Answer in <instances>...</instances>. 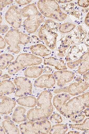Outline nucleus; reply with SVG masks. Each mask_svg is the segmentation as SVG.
Segmentation results:
<instances>
[{"instance_id":"1","label":"nucleus","mask_w":89,"mask_h":134,"mask_svg":"<svg viewBox=\"0 0 89 134\" xmlns=\"http://www.w3.org/2000/svg\"><path fill=\"white\" fill-rule=\"evenodd\" d=\"M52 98V94L50 91L45 90L41 92L37 99V107L32 108L27 112V119L35 122L49 118L54 111Z\"/></svg>"},{"instance_id":"2","label":"nucleus","mask_w":89,"mask_h":134,"mask_svg":"<svg viewBox=\"0 0 89 134\" xmlns=\"http://www.w3.org/2000/svg\"><path fill=\"white\" fill-rule=\"evenodd\" d=\"M20 12L21 16L27 17L23 21V27L28 33H35L44 21V17L34 3L25 6Z\"/></svg>"},{"instance_id":"3","label":"nucleus","mask_w":89,"mask_h":134,"mask_svg":"<svg viewBox=\"0 0 89 134\" xmlns=\"http://www.w3.org/2000/svg\"><path fill=\"white\" fill-rule=\"evenodd\" d=\"M59 26V23L53 19H49L45 21V24L39 29L38 34L40 40L51 50L56 49L58 36L57 31Z\"/></svg>"},{"instance_id":"4","label":"nucleus","mask_w":89,"mask_h":134,"mask_svg":"<svg viewBox=\"0 0 89 134\" xmlns=\"http://www.w3.org/2000/svg\"><path fill=\"white\" fill-rule=\"evenodd\" d=\"M89 93L87 92L69 99L59 112L67 118H70L74 114L80 113L86 108H89Z\"/></svg>"},{"instance_id":"5","label":"nucleus","mask_w":89,"mask_h":134,"mask_svg":"<svg viewBox=\"0 0 89 134\" xmlns=\"http://www.w3.org/2000/svg\"><path fill=\"white\" fill-rule=\"evenodd\" d=\"M42 62V59L33 54L21 53L8 66V72L9 74L13 75L26 67L38 65Z\"/></svg>"},{"instance_id":"6","label":"nucleus","mask_w":89,"mask_h":134,"mask_svg":"<svg viewBox=\"0 0 89 134\" xmlns=\"http://www.w3.org/2000/svg\"><path fill=\"white\" fill-rule=\"evenodd\" d=\"M4 39L9 45L7 47L8 51L17 54L21 51L19 44H27L30 41V36L16 29H12L9 31L4 37Z\"/></svg>"},{"instance_id":"7","label":"nucleus","mask_w":89,"mask_h":134,"mask_svg":"<svg viewBox=\"0 0 89 134\" xmlns=\"http://www.w3.org/2000/svg\"><path fill=\"white\" fill-rule=\"evenodd\" d=\"M39 11L43 16L58 21H64L68 15L63 12L56 1H39L38 2Z\"/></svg>"},{"instance_id":"8","label":"nucleus","mask_w":89,"mask_h":134,"mask_svg":"<svg viewBox=\"0 0 89 134\" xmlns=\"http://www.w3.org/2000/svg\"><path fill=\"white\" fill-rule=\"evenodd\" d=\"M51 122L47 119L33 122L29 121L19 125L21 134H48L51 128Z\"/></svg>"},{"instance_id":"9","label":"nucleus","mask_w":89,"mask_h":134,"mask_svg":"<svg viewBox=\"0 0 89 134\" xmlns=\"http://www.w3.org/2000/svg\"><path fill=\"white\" fill-rule=\"evenodd\" d=\"M76 81L68 86L56 88L54 91L55 94L67 93L72 96H77L85 92L89 86V82L86 81L80 77H77Z\"/></svg>"},{"instance_id":"10","label":"nucleus","mask_w":89,"mask_h":134,"mask_svg":"<svg viewBox=\"0 0 89 134\" xmlns=\"http://www.w3.org/2000/svg\"><path fill=\"white\" fill-rule=\"evenodd\" d=\"M16 89L15 96L21 98L32 93V84L31 81L26 77H17L14 80Z\"/></svg>"},{"instance_id":"11","label":"nucleus","mask_w":89,"mask_h":134,"mask_svg":"<svg viewBox=\"0 0 89 134\" xmlns=\"http://www.w3.org/2000/svg\"><path fill=\"white\" fill-rule=\"evenodd\" d=\"M5 18L7 22L14 29H18L21 27L22 19L17 6H11L6 13Z\"/></svg>"},{"instance_id":"12","label":"nucleus","mask_w":89,"mask_h":134,"mask_svg":"<svg viewBox=\"0 0 89 134\" xmlns=\"http://www.w3.org/2000/svg\"><path fill=\"white\" fill-rule=\"evenodd\" d=\"M53 75L57 85L60 87H64L67 83L72 81L75 76L74 72L67 70L55 71Z\"/></svg>"},{"instance_id":"13","label":"nucleus","mask_w":89,"mask_h":134,"mask_svg":"<svg viewBox=\"0 0 89 134\" xmlns=\"http://www.w3.org/2000/svg\"><path fill=\"white\" fill-rule=\"evenodd\" d=\"M56 82L53 74H44L38 77L34 81V84L37 87L50 88L54 87Z\"/></svg>"},{"instance_id":"14","label":"nucleus","mask_w":89,"mask_h":134,"mask_svg":"<svg viewBox=\"0 0 89 134\" xmlns=\"http://www.w3.org/2000/svg\"><path fill=\"white\" fill-rule=\"evenodd\" d=\"M89 29L84 24L78 25L74 29L73 34H71V38L75 43H81L84 40L89 33Z\"/></svg>"},{"instance_id":"15","label":"nucleus","mask_w":89,"mask_h":134,"mask_svg":"<svg viewBox=\"0 0 89 134\" xmlns=\"http://www.w3.org/2000/svg\"><path fill=\"white\" fill-rule=\"evenodd\" d=\"M0 114L8 115L11 113L16 105V101L6 96L0 98Z\"/></svg>"},{"instance_id":"16","label":"nucleus","mask_w":89,"mask_h":134,"mask_svg":"<svg viewBox=\"0 0 89 134\" xmlns=\"http://www.w3.org/2000/svg\"><path fill=\"white\" fill-rule=\"evenodd\" d=\"M64 37V39L62 37L60 40L62 41V43L58 48L59 53L57 54L58 56L60 57H64L66 55L67 51L69 47L75 43L72 39L71 34L68 35L66 37Z\"/></svg>"},{"instance_id":"17","label":"nucleus","mask_w":89,"mask_h":134,"mask_svg":"<svg viewBox=\"0 0 89 134\" xmlns=\"http://www.w3.org/2000/svg\"><path fill=\"white\" fill-rule=\"evenodd\" d=\"M15 85L9 80H5L0 82V98L5 95H9L15 91Z\"/></svg>"},{"instance_id":"18","label":"nucleus","mask_w":89,"mask_h":134,"mask_svg":"<svg viewBox=\"0 0 89 134\" xmlns=\"http://www.w3.org/2000/svg\"><path fill=\"white\" fill-rule=\"evenodd\" d=\"M70 98V95L67 93L58 94L54 97L53 101V105L59 112L62 107Z\"/></svg>"},{"instance_id":"19","label":"nucleus","mask_w":89,"mask_h":134,"mask_svg":"<svg viewBox=\"0 0 89 134\" xmlns=\"http://www.w3.org/2000/svg\"><path fill=\"white\" fill-rule=\"evenodd\" d=\"M30 49L33 54L41 57H45L50 55L52 52L42 44L31 45Z\"/></svg>"},{"instance_id":"20","label":"nucleus","mask_w":89,"mask_h":134,"mask_svg":"<svg viewBox=\"0 0 89 134\" xmlns=\"http://www.w3.org/2000/svg\"><path fill=\"white\" fill-rule=\"evenodd\" d=\"M44 64L45 65L54 66L55 69L58 70H66L67 69L64 60L52 57L44 58Z\"/></svg>"},{"instance_id":"21","label":"nucleus","mask_w":89,"mask_h":134,"mask_svg":"<svg viewBox=\"0 0 89 134\" xmlns=\"http://www.w3.org/2000/svg\"><path fill=\"white\" fill-rule=\"evenodd\" d=\"M79 45H73L69 50L66 57L67 62H72L73 60L79 58L84 52L83 47H82V46L81 47H80Z\"/></svg>"},{"instance_id":"22","label":"nucleus","mask_w":89,"mask_h":134,"mask_svg":"<svg viewBox=\"0 0 89 134\" xmlns=\"http://www.w3.org/2000/svg\"><path fill=\"white\" fill-rule=\"evenodd\" d=\"M26 109L20 106L17 107L15 109L12 115V120L15 122L21 123L27 121V116L25 115Z\"/></svg>"},{"instance_id":"23","label":"nucleus","mask_w":89,"mask_h":134,"mask_svg":"<svg viewBox=\"0 0 89 134\" xmlns=\"http://www.w3.org/2000/svg\"><path fill=\"white\" fill-rule=\"evenodd\" d=\"M16 102L21 106L33 108L36 106L37 99L31 96H24L17 99Z\"/></svg>"},{"instance_id":"24","label":"nucleus","mask_w":89,"mask_h":134,"mask_svg":"<svg viewBox=\"0 0 89 134\" xmlns=\"http://www.w3.org/2000/svg\"><path fill=\"white\" fill-rule=\"evenodd\" d=\"M43 72V69L40 66H32L28 67L24 73L26 77L29 78H36L39 77Z\"/></svg>"},{"instance_id":"25","label":"nucleus","mask_w":89,"mask_h":134,"mask_svg":"<svg viewBox=\"0 0 89 134\" xmlns=\"http://www.w3.org/2000/svg\"><path fill=\"white\" fill-rule=\"evenodd\" d=\"M2 124L6 133L18 134L20 133L18 127L9 120H4Z\"/></svg>"},{"instance_id":"26","label":"nucleus","mask_w":89,"mask_h":134,"mask_svg":"<svg viewBox=\"0 0 89 134\" xmlns=\"http://www.w3.org/2000/svg\"><path fill=\"white\" fill-rule=\"evenodd\" d=\"M14 59V56L10 54H3L0 55V69L5 70Z\"/></svg>"},{"instance_id":"27","label":"nucleus","mask_w":89,"mask_h":134,"mask_svg":"<svg viewBox=\"0 0 89 134\" xmlns=\"http://www.w3.org/2000/svg\"><path fill=\"white\" fill-rule=\"evenodd\" d=\"M84 57L83 61L79 67L77 72L79 74H84L88 72L89 70V53H84Z\"/></svg>"},{"instance_id":"28","label":"nucleus","mask_w":89,"mask_h":134,"mask_svg":"<svg viewBox=\"0 0 89 134\" xmlns=\"http://www.w3.org/2000/svg\"><path fill=\"white\" fill-rule=\"evenodd\" d=\"M68 126L66 124H56L51 126L49 133L65 134L68 131Z\"/></svg>"},{"instance_id":"29","label":"nucleus","mask_w":89,"mask_h":134,"mask_svg":"<svg viewBox=\"0 0 89 134\" xmlns=\"http://www.w3.org/2000/svg\"><path fill=\"white\" fill-rule=\"evenodd\" d=\"M71 128L78 130L85 131L89 130V118H86L83 122L80 124H70L69 125Z\"/></svg>"},{"instance_id":"30","label":"nucleus","mask_w":89,"mask_h":134,"mask_svg":"<svg viewBox=\"0 0 89 134\" xmlns=\"http://www.w3.org/2000/svg\"><path fill=\"white\" fill-rule=\"evenodd\" d=\"M76 27V25L73 23H66L60 25L58 29L61 33H68L72 31Z\"/></svg>"},{"instance_id":"31","label":"nucleus","mask_w":89,"mask_h":134,"mask_svg":"<svg viewBox=\"0 0 89 134\" xmlns=\"http://www.w3.org/2000/svg\"><path fill=\"white\" fill-rule=\"evenodd\" d=\"M84 53L82 55L79 59L78 60H74L73 62H67V65L69 68L71 69H73L76 67L81 64L84 59Z\"/></svg>"},{"instance_id":"32","label":"nucleus","mask_w":89,"mask_h":134,"mask_svg":"<svg viewBox=\"0 0 89 134\" xmlns=\"http://www.w3.org/2000/svg\"><path fill=\"white\" fill-rule=\"evenodd\" d=\"M85 117L84 114L79 113L74 114L70 118L72 122L75 124H80L83 121Z\"/></svg>"},{"instance_id":"33","label":"nucleus","mask_w":89,"mask_h":134,"mask_svg":"<svg viewBox=\"0 0 89 134\" xmlns=\"http://www.w3.org/2000/svg\"><path fill=\"white\" fill-rule=\"evenodd\" d=\"M49 120L50 122L55 124H61L63 121L61 115L57 113L52 114L49 117Z\"/></svg>"},{"instance_id":"34","label":"nucleus","mask_w":89,"mask_h":134,"mask_svg":"<svg viewBox=\"0 0 89 134\" xmlns=\"http://www.w3.org/2000/svg\"><path fill=\"white\" fill-rule=\"evenodd\" d=\"M75 7V4L70 2L63 4L62 5V9L65 13L71 12Z\"/></svg>"},{"instance_id":"35","label":"nucleus","mask_w":89,"mask_h":134,"mask_svg":"<svg viewBox=\"0 0 89 134\" xmlns=\"http://www.w3.org/2000/svg\"><path fill=\"white\" fill-rule=\"evenodd\" d=\"M2 21L3 18L0 14V33L5 34L8 31L9 27L6 25H1Z\"/></svg>"},{"instance_id":"36","label":"nucleus","mask_w":89,"mask_h":134,"mask_svg":"<svg viewBox=\"0 0 89 134\" xmlns=\"http://www.w3.org/2000/svg\"><path fill=\"white\" fill-rule=\"evenodd\" d=\"M69 15L74 16L76 18L80 20L82 16L80 10H73L69 13Z\"/></svg>"},{"instance_id":"37","label":"nucleus","mask_w":89,"mask_h":134,"mask_svg":"<svg viewBox=\"0 0 89 134\" xmlns=\"http://www.w3.org/2000/svg\"><path fill=\"white\" fill-rule=\"evenodd\" d=\"M13 2V1H0V11H2L6 6L10 5Z\"/></svg>"},{"instance_id":"38","label":"nucleus","mask_w":89,"mask_h":134,"mask_svg":"<svg viewBox=\"0 0 89 134\" xmlns=\"http://www.w3.org/2000/svg\"><path fill=\"white\" fill-rule=\"evenodd\" d=\"M78 4L80 7L86 8L89 6V1L88 0H86V1L79 0L78 1Z\"/></svg>"},{"instance_id":"39","label":"nucleus","mask_w":89,"mask_h":134,"mask_svg":"<svg viewBox=\"0 0 89 134\" xmlns=\"http://www.w3.org/2000/svg\"><path fill=\"white\" fill-rule=\"evenodd\" d=\"M6 46V43L4 38L0 36V49L5 48Z\"/></svg>"},{"instance_id":"40","label":"nucleus","mask_w":89,"mask_h":134,"mask_svg":"<svg viewBox=\"0 0 89 134\" xmlns=\"http://www.w3.org/2000/svg\"><path fill=\"white\" fill-rule=\"evenodd\" d=\"M30 40H31L32 43H38L40 42V40L39 38L37 36L33 35L30 37Z\"/></svg>"},{"instance_id":"41","label":"nucleus","mask_w":89,"mask_h":134,"mask_svg":"<svg viewBox=\"0 0 89 134\" xmlns=\"http://www.w3.org/2000/svg\"><path fill=\"white\" fill-rule=\"evenodd\" d=\"M15 1L17 3L19 4V5H28V4H29L31 3L32 1H16V0Z\"/></svg>"},{"instance_id":"42","label":"nucleus","mask_w":89,"mask_h":134,"mask_svg":"<svg viewBox=\"0 0 89 134\" xmlns=\"http://www.w3.org/2000/svg\"><path fill=\"white\" fill-rule=\"evenodd\" d=\"M52 69L48 66L45 67L43 69V72L45 73H50L52 72Z\"/></svg>"},{"instance_id":"43","label":"nucleus","mask_w":89,"mask_h":134,"mask_svg":"<svg viewBox=\"0 0 89 134\" xmlns=\"http://www.w3.org/2000/svg\"><path fill=\"white\" fill-rule=\"evenodd\" d=\"M84 22L88 27L89 26V13L88 12L85 19Z\"/></svg>"},{"instance_id":"44","label":"nucleus","mask_w":89,"mask_h":134,"mask_svg":"<svg viewBox=\"0 0 89 134\" xmlns=\"http://www.w3.org/2000/svg\"><path fill=\"white\" fill-rule=\"evenodd\" d=\"M83 79L86 81L89 82V72H88L84 73L83 75Z\"/></svg>"},{"instance_id":"45","label":"nucleus","mask_w":89,"mask_h":134,"mask_svg":"<svg viewBox=\"0 0 89 134\" xmlns=\"http://www.w3.org/2000/svg\"><path fill=\"white\" fill-rule=\"evenodd\" d=\"M56 1L57 2V3L58 2V3H60L64 4L69 3V2H70L73 1L72 0H65V1H64V0H57V1Z\"/></svg>"},{"instance_id":"46","label":"nucleus","mask_w":89,"mask_h":134,"mask_svg":"<svg viewBox=\"0 0 89 134\" xmlns=\"http://www.w3.org/2000/svg\"><path fill=\"white\" fill-rule=\"evenodd\" d=\"M84 111L83 112V113L85 115L88 117H89V108H87V109H85Z\"/></svg>"},{"instance_id":"47","label":"nucleus","mask_w":89,"mask_h":134,"mask_svg":"<svg viewBox=\"0 0 89 134\" xmlns=\"http://www.w3.org/2000/svg\"><path fill=\"white\" fill-rule=\"evenodd\" d=\"M5 130L3 128V127L0 126V134H5Z\"/></svg>"},{"instance_id":"48","label":"nucleus","mask_w":89,"mask_h":134,"mask_svg":"<svg viewBox=\"0 0 89 134\" xmlns=\"http://www.w3.org/2000/svg\"><path fill=\"white\" fill-rule=\"evenodd\" d=\"M80 132H79L75 131H69V132L67 133V134H80Z\"/></svg>"},{"instance_id":"49","label":"nucleus","mask_w":89,"mask_h":134,"mask_svg":"<svg viewBox=\"0 0 89 134\" xmlns=\"http://www.w3.org/2000/svg\"><path fill=\"white\" fill-rule=\"evenodd\" d=\"M86 46L87 47V48H89V38H86V39L85 40V41Z\"/></svg>"},{"instance_id":"50","label":"nucleus","mask_w":89,"mask_h":134,"mask_svg":"<svg viewBox=\"0 0 89 134\" xmlns=\"http://www.w3.org/2000/svg\"><path fill=\"white\" fill-rule=\"evenodd\" d=\"M82 12H83L84 13L88 12L89 11V8H86L85 9H82Z\"/></svg>"},{"instance_id":"51","label":"nucleus","mask_w":89,"mask_h":134,"mask_svg":"<svg viewBox=\"0 0 89 134\" xmlns=\"http://www.w3.org/2000/svg\"><path fill=\"white\" fill-rule=\"evenodd\" d=\"M3 74V72L1 69H0V77H1Z\"/></svg>"},{"instance_id":"52","label":"nucleus","mask_w":89,"mask_h":134,"mask_svg":"<svg viewBox=\"0 0 89 134\" xmlns=\"http://www.w3.org/2000/svg\"><path fill=\"white\" fill-rule=\"evenodd\" d=\"M84 133V134H89V131H86V132L84 133Z\"/></svg>"},{"instance_id":"53","label":"nucleus","mask_w":89,"mask_h":134,"mask_svg":"<svg viewBox=\"0 0 89 134\" xmlns=\"http://www.w3.org/2000/svg\"><path fill=\"white\" fill-rule=\"evenodd\" d=\"M1 115H0V121H1Z\"/></svg>"},{"instance_id":"54","label":"nucleus","mask_w":89,"mask_h":134,"mask_svg":"<svg viewBox=\"0 0 89 134\" xmlns=\"http://www.w3.org/2000/svg\"><path fill=\"white\" fill-rule=\"evenodd\" d=\"M1 51H0V54H1Z\"/></svg>"}]
</instances>
